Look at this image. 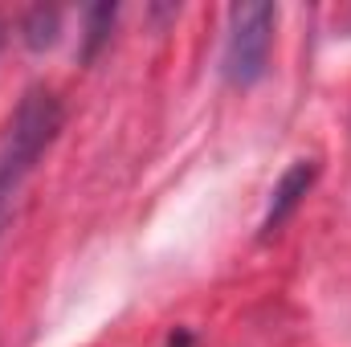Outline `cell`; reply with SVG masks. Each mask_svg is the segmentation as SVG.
<instances>
[{"label": "cell", "mask_w": 351, "mask_h": 347, "mask_svg": "<svg viewBox=\"0 0 351 347\" xmlns=\"http://www.w3.org/2000/svg\"><path fill=\"white\" fill-rule=\"evenodd\" d=\"M62 123H66V110L53 90L37 86L16 102L0 139V233H4V221L12 213L21 184L37 168V160L53 147V139L62 135Z\"/></svg>", "instance_id": "6da1fadb"}, {"label": "cell", "mask_w": 351, "mask_h": 347, "mask_svg": "<svg viewBox=\"0 0 351 347\" xmlns=\"http://www.w3.org/2000/svg\"><path fill=\"white\" fill-rule=\"evenodd\" d=\"M274 4H233L225 16V49H221V74L233 86H254L269 66L274 49Z\"/></svg>", "instance_id": "7a4b0ae2"}, {"label": "cell", "mask_w": 351, "mask_h": 347, "mask_svg": "<svg viewBox=\"0 0 351 347\" xmlns=\"http://www.w3.org/2000/svg\"><path fill=\"white\" fill-rule=\"evenodd\" d=\"M315 176H319V164L315 160H294L282 180L274 184V192H269V204H265V217H262V237L269 233H278L290 217H294V208L306 200V192L315 188Z\"/></svg>", "instance_id": "3957f363"}, {"label": "cell", "mask_w": 351, "mask_h": 347, "mask_svg": "<svg viewBox=\"0 0 351 347\" xmlns=\"http://www.w3.org/2000/svg\"><path fill=\"white\" fill-rule=\"evenodd\" d=\"M62 33V12L58 8H33L25 21H21V37L29 49H49Z\"/></svg>", "instance_id": "277c9868"}, {"label": "cell", "mask_w": 351, "mask_h": 347, "mask_svg": "<svg viewBox=\"0 0 351 347\" xmlns=\"http://www.w3.org/2000/svg\"><path fill=\"white\" fill-rule=\"evenodd\" d=\"M114 4H98V8H90L86 12V33H82V58H94L98 53V45L110 37V25H114Z\"/></svg>", "instance_id": "5b68a950"}]
</instances>
